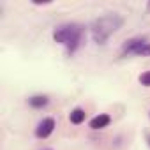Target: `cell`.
Returning a JSON list of instances; mask_svg holds the SVG:
<instances>
[{"label": "cell", "instance_id": "1", "mask_svg": "<svg viewBox=\"0 0 150 150\" xmlns=\"http://www.w3.org/2000/svg\"><path fill=\"white\" fill-rule=\"evenodd\" d=\"M124 25V18L117 13H111V14H104L97 20L92 21L90 25V34H92V39L96 44H106V41L117 34Z\"/></svg>", "mask_w": 150, "mask_h": 150}, {"label": "cell", "instance_id": "2", "mask_svg": "<svg viewBox=\"0 0 150 150\" xmlns=\"http://www.w3.org/2000/svg\"><path fill=\"white\" fill-rule=\"evenodd\" d=\"M83 27L78 23H64L53 30V41L62 44L69 55H72L81 44Z\"/></svg>", "mask_w": 150, "mask_h": 150}, {"label": "cell", "instance_id": "3", "mask_svg": "<svg viewBox=\"0 0 150 150\" xmlns=\"http://www.w3.org/2000/svg\"><path fill=\"white\" fill-rule=\"evenodd\" d=\"M55 127H57L55 118H53V117H46V118H42V120L37 124V127H35V136H37L39 139H46L48 136L53 134Z\"/></svg>", "mask_w": 150, "mask_h": 150}, {"label": "cell", "instance_id": "4", "mask_svg": "<svg viewBox=\"0 0 150 150\" xmlns=\"http://www.w3.org/2000/svg\"><path fill=\"white\" fill-rule=\"evenodd\" d=\"M146 42V39L143 37H134V39H129L122 44V55H136L138 50Z\"/></svg>", "mask_w": 150, "mask_h": 150}, {"label": "cell", "instance_id": "5", "mask_svg": "<svg viewBox=\"0 0 150 150\" xmlns=\"http://www.w3.org/2000/svg\"><path fill=\"white\" fill-rule=\"evenodd\" d=\"M110 124H111V117H110L108 113H99V115H96V117L90 120V129L101 131V129H106Z\"/></svg>", "mask_w": 150, "mask_h": 150}, {"label": "cell", "instance_id": "6", "mask_svg": "<svg viewBox=\"0 0 150 150\" xmlns=\"http://www.w3.org/2000/svg\"><path fill=\"white\" fill-rule=\"evenodd\" d=\"M85 118H87V113H85V110H83V108H74V110L69 113V122H71V124H74V125L83 124V122H85Z\"/></svg>", "mask_w": 150, "mask_h": 150}, {"label": "cell", "instance_id": "7", "mask_svg": "<svg viewBox=\"0 0 150 150\" xmlns=\"http://www.w3.org/2000/svg\"><path fill=\"white\" fill-rule=\"evenodd\" d=\"M48 103H50L48 96H32V97L28 99V104H30L32 108H35V110H41V108H44Z\"/></svg>", "mask_w": 150, "mask_h": 150}, {"label": "cell", "instance_id": "8", "mask_svg": "<svg viewBox=\"0 0 150 150\" xmlns=\"http://www.w3.org/2000/svg\"><path fill=\"white\" fill-rule=\"evenodd\" d=\"M136 57H150V42H145V44L138 50Z\"/></svg>", "mask_w": 150, "mask_h": 150}, {"label": "cell", "instance_id": "9", "mask_svg": "<svg viewBox=\"0 0 150 150\" xmlns=\"http://www.w3.org/2000/svg\"><path fill=\"white\" fill-rule=\"evenodd\" d=\"M139 83H141L143 87H150V71L143 72L141 76H139Z\"/></svg>", "mask_w": 150, "mask_h": 150}, {"label": "cell", "instance_id": "10", "mask_svg": "<svg viewBox=\"0 0 150 150\" xmlns=\"http://www.w3.org/2000/svg\"><path fill=\"white\" fill-rule=\"evenodd\" d=\"M146 11H148V13H150V2H148V4H146Z\"/></svg>", "mask_w": 150, "mask_h": 150}, {"label": "cell", "instance_id": "11", "mask_svg": "<svg viewBox=\"0 0 150 150\" xmlns=\"http://www.w3.org/2000/svg\"><path fill=\"white\" fill-rule=\"evenodd\" d=\"M42 150H51V148H42Z\"/></svg>", "mask_w": 150, "mask_h": 150}]
</instances>
